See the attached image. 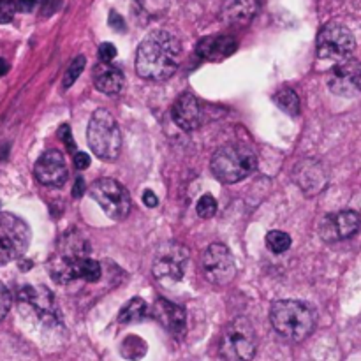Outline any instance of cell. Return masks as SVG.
<instances>
[{
	"instance_id": "cell-7",
	"label": "cell",
	"mask_w": 361,
	"mask_h": 361,
	"mask_svg": "<svg viewBox=\"0 0 361 361\" xmlns=\"http://www.w3.org/2000/svg\"><path fill=\"white\" fill-rule=\"evenodd\" d=\"M92 198L113 220H124L131 211V198L127 188L113 178H101L90 188Z\"/></svg>"
},
{
	"instance_id": "cell-15",
	"label": "cell",
	"mask_w": 361,
	"mask_h": 361,
	"mask_svg": "<svg viewBox=\"0 0 361 361\" xmlns=\"http://www.w3.org/2000/svg\"><path fill=\"white\" fill-rule=\"evenodd\" d=\"M173 122L184 131L191 132L200 127L201 124V106L200 101L192 94H182L175 101L173 109H171Z\"/></svg>"
},
{
	"instance_id": "cell-29",
	"label": "cell",
	"mask_w": 361,
	"mask_h": 361,
	"mask_svg": "<svg viewBox=\"0 0 361 361\" xmlns=\"http://www.w3.org/2000/svg\"><path fill=\"white\" fill-rule=\"evenodd\" d=\"M115 57H117V48H115V45H111V42H102L101 46H99V61L101 62H113Z\"/></svg>"
},
{
	"instance_id": "cell-26",
	"label": "cell",
	"mask_w": 361,
	"mask_h": 361,
	"mask_svg": "<svg viewBox=\"0 0 361 361\" xmlns=\"http://www.w3.org/2000/svg\"><path fill=\"white\" fill-rule=\"evenodd\" d=\"M196 211L198 215L203 218L214 217L215 211H217V201H215V198L211 196V194H204V196H201L196 204Z\"/></svg>"
},
{
	"instance_id": "cell-30",
	"label": "cell",
	"mask_w": 361,
	"mask_h": 361,
	"mask_svg": "<svg viewBox=\"0 0 361 361\" xmlns=\"http://www.w3.org/2000/svg\"><path fill=\"white\" fill-rule=\"evenodd\" d=\"M108 23H109V26L113 29V31H117V32H124V31H125V22H124V18H122V16L118 15L117 11H111V13H109Z\"/></svg>"
},
{
	"instance_id": "cell-21",
	"label": "cell",
	"mask_w": 361,
	"mask_h": 361,
	"mask_svg": "<svg viewBox=\"0 0 361 361\" xmlns=\"http://www.w3.org/2000/svg\"><path fill=\"white\" fill-rule=\"evenodd\" d=\"M147 314V303H145L141 298H132L124 309H122L120 316H118V321L122 324H129V323H136V321H141Z\"/></svg>"
},
{
	"instance_id": "cell-22",
	"label": "cell",
	"mask_w": 361,
	"mask_h": 361,
	"mask_svg": "<svg viewBox=\"0 0 361 361\" xmlns=\"http://www.w3.org/2000/svg\"><path fill=\"white\" fill-rule=\"evenodd\" d=\"M275 102L280 106L284 113L287 115H298L300 113V97H298L296 92L293 88H280L277 94H275Z\"/></svg>"
},
{
	"instance_id": "cell-13",
	"label": "cell",
	"mask_w": 361,
	"mask_h": 361,
	"mask_svg": "<svg viewBox=\"0 0 361 361\" xmlns=\"http://www.w3.org/2000/svg\"><path fill=\"white\" fill-rule=\"evenodd\" d=\"M361 226V217L354 210H344L335 215H328L321 224V236L326 241L346 240L358 233Z\"/></svg>"
},
{
	"instance_id": "cell-16",
	"label": "cell",
	"mask_w": 361,
	"mask_h": 361,
	"mask_svg": "<svg viewBox=\"0 0 361 361\" xmlns=\"http://www.w3.org/2000/svg\"><path fill=\"white\" fill-rule=\"evenodd\" d=\"M154 316L171 335L180 337L185 333V310L180 305L161 298L154 305Z\"/></svg>"
},
{
	"instance_id": "cell-28",
	"label": "cell",
	"mask_w": 361,
	"mask_h": 361,
	"mask_svg": "<svg viewBox=\"0 0 361 361\" xmlns=\"http://www.w3.org/2000/svg\"><path fill=\"white\" fill-rule=\"evenodd\" d=\"M9 309H11V293L4 284L0 282V319H4Z\"/></svg>"
},
{
	"instance_id": "cell-5",
	"label": "cell",
	"mask_w": 361,
	"mask_h": 361,
	"mask_svg": "<svg viewBox=\"0 0 361 361\" xmlns=\"http://www.w3.org/2000/svg\"><path fill=\"white\" fill-rule=\"evenodd\" d=\"M257 337L247 317H236L226 326L220 339V356L226 361H252Z\"/></svg>"
},
{
	"instance_id": "cell-1",
	"label": "cell",
	"mask_w": 361,
	"mask_h": 361,
	"mask_svg": "<svg viewBox=\"0 0 361 361\" xmlns=\"http://www.w3.org/2000/svg\"><path fill=\"white\" fill-rule=\"evenodd\" d=\"M180 42L166 31H152L136 53V72L150 81H166L180 62Z\"/></svg>"
},
{
	"instance_id": "cell-32",
	"label": "cell",
	"mask_w": 361,
	"mask_h": 361,
	"mask_svg": "<svg viewBox=\"0 0 361 361\" xmlns=\"http://www.w3.org/2000/svg\"><path fill=\"white\" fill-rule=\"evenodd\" d=\"M61 136H62V141H64L65 147H67V150L76 152V143H74V140H72L71 127H69V125H62Z\"/></svg>"
},
{
	"instance_id": "cell-33",
	"label": "cell",
	"mask_w": 361,
	"mask_h": 361,
	"mask_svg": "<svg viewBox=\"0 0 361 361\" xmlns=\"http://www.w3.org/2000/svg\"><path fill=\"white\" fill-rule=\"evenodd\" d=\"M35 4H38V0H18L16 2V9L22 13H31L35 8Z\"/></svg>"
},
{
	"instance_id": "cell-8",
	"label": "cell",
	"mask_w": 361,
	"mask_h": 361,
	"mask_svg": "<svg viewBox=\"0 0 361 361\" xmlns=\"http://www.w3.org/2000/svg\"><path fill=\"white\" fill-rule=\"evenodd\" d=\"M353 34L339 23H328L317 35V55L330 61H346L354 51Z\"/></svg>"
},
{
	"instance_id": "cell-37",
	"label": "cell",
	"mask_w": 361,
	"mask_h": 361,
	"mask_svg": "<svg viewBox=\"0 0 361 361\" xmlns=\"http://www.w3.org/2000/svg\"><path fill=\"white\" fill-rule=\"evenodd\" d=\"M38 2H39V0H38Z\"/></svg>"
},
{
	"instance_id": "cell-14",
	"label": "cell",
	"mask_w": 361,
	"mask_h": 361,
	"mask_svg": "<svg viewBox=\"0 0 361 361\" xmlns=\"http://www.w3.org/2000/svg\"><path fill=\"white\" fill-rule=\"evenodd\" d=\"M18 300L22 305L31 307L38 316L42 319L55 321L57 319V310H55V298L51 291L45 286H26L19 289Z\"/></svg>"
},
{
	"instance_id": "cell-24",
	"label": "cell",
	"mask_w": 361,
	"mask_h": 361,
	"mask_svg": "<svg viewBox=\"0 0 361 361\" xmlns=\"http://www.w3.org/2000/svg\"><path fill=\"white\" fill-rule=\"evenodd\" d=\"M266 245L273 254H284L291 247V236L284 231H270L266 234Z\"/></svg>"
},
{
	"instance_id": "cell-11",
	"label": "cell",
	"mask_w": 361,
	"mask_h": 361,
	"mask_svg": "<svg viewBox=\"0 0 361 361\" xmlns=\"http://www.w3.org/2000/svg\"><path fill=\"white\" fill-rule=\"evenodd\" d=\"M328 88L340 97L361 94V64L354 58L340 61L328 74Z\"/></svg>"
},
{
	"instance_id": "cell-25",
	"label": "cell",
	"mask_w": 361,
	"mask_h": 361,
	"mask_svg": "<svg viewBox=\"0 0 361 361\" xmlns=\"http://www.w3.org/2000/svg\"><path fill=\"white\" fill-rule=\"evenodd\" d=\"M85 64H87V58L81 57V55L72 61V64L69 65L67 72H65V76H64V87L65 88H69V87H72V85H74V81L79 78V74L83 72V69H85Z\"/></svg>"
},
{
	"instance_id": "cell-17",
	"label": "cell",
	"mask_w": 361,
	"mask_h": 361,
	"mask_svg": "<svg viewBox=\"0 0 361 361\" xmlns=\"http://www.w3.org/2000/svg\"><path fill=\"white\" fill-rule=\"evenodd\" d=\"M236 41L231 35H211L201 39L198 45V55L204 61H222L236 51Z\"/></svg>"
},
{
	"instance_id": "cell-20",
	"label": "cell",
	"mask_w": 361,
	"mask_h": 361,
	"mask_svg": "<svg viewBox=\"0 0 361 361\" xmlns=\"http://www.w3.org/2000/svg\"><path fill=\"white\" fill-rule=\"evenodd\" d=\"M296 182L301 185L307 194H316L319 188H323L324 185V173L323 168H321L317 162L307 161L305 164H301L296 171Z\"/></svg>"
},
{
	"instance_id": "cell-27",
	"label": "cell",
	"mask_w": 361,
	"mask_h": 361,
	"mask_svg": "<svg viewBox=\"0 0 361 361\" xmlns=\"http://www.w3.org/2000/svg\"><path fill=\"white\" fill-rule=\"evenodd\" d=\"M16 2L15 0H0V23L13 22L16 15Z\"/></svg>"
},
{
	"instance_id": "cell-2",
	"label": "cell",
	"mask_w": 361,
	"mask_h": 361,
	"mask_svg": "<svg viewBox=\"0 0 361 361\" xmlns=\"http://www.w3.org/2000/svg\"><path fill=\"white\" fill-rule=\"evenodd\" d=\"M270 321L273 330L289 342H301L316 328V310L296 300H280L271 305Z\"/></svg>"
},
{
	"instance_id": "cell-12",
	"label": "cell",
	"mask_w": 361,
	"mask_h": 361,
	"mask_svg": "<svg viewBox=\"0 0 361 361\" xmlns=\"http://www.w3.org/2000/svg\"><path fill=\"white\" fill-rule=\"evenodd\" d=\"M35 178L46 187H62L67 180V166L61 152L48 150L35 162Z\"/></svg>"
},
{
	"instance_id": "cell-23",
	"label": "cell",
	"mask_w": 361,
	"mask_h": 361,
	"mask_svg": "<svg viewBox=\"0 0 361 361\" xmlns=\"http://www.w3.org/2000/svg\"><path fill=\"white\" fill-rule=\"evenodd\" d=\"M102 270L101 264L94 259H88V257H83L76 264V279H83L87 282H97L101 279Z\"/></svg>"
},
{
	"instance_id": "cell-4",
	"label": "cell",
	"mask_w": 361,
	"mask_h": 361,
	"mask_svg": "<svg viewBox=\"0 0 361 361\" xmlns=\"http://www.w3.org/2000/svg\"><path fill=\"white\" fill-rule=\"evenodd\" d=\"M88 145L102 161H115L122 150V132L117 120L106 109H97L92 115L87 129Z\"/></svg>"
},
{
	"instance_id": "cell-10",
	"label": "cell",
	"mask_w": 361,
	"mask_h": 361,
	"mask_svg": "<svg viewBox=\"0 0 361 361\" xmlns=\"http://www.w3.org/2000/svg\"><path fill=\"white\" fill-rule=\"evenodd\" d=\"M188 250L178 241H168L157 248L152 263V271L159 280H180L185 273Z\"/></svg>"
},
{
	"instance_id": "cell-19",
	"label": "cell",
	"mask_w": 361,
	"mask_h": 361,
	"mask_svg": "<svg viewBox=\"0 0 361 361\" xmlns=\"http://www.w3.org/2000/svg\"><path fill=\"white\" fill-rule=\"evenodd\" d=\"M259 0H226L222 6V19L231 25H245L256 16Z\"/></svg>"
},
{
	"instance_id": "cell-6",
	"label": "cell",
	"mask_w": 361,
	"mask_h": 361,
	"mask_svg": "<svg viewBox=\"0 0 361 361\" xmlns=\"http://www.w3.org/2000/svg\"><path fill=\"white\" fill-rule=\"evenodd\" d=\"M31 227L23 218L0 211V266L18 259L31 245Z\"/></svg>"
},
{
	"instance_id": "cell-3",
	"label": "cell",
	"mask_w": 361,
	"mask_h": 361,
	"mask_svg": "<svg viewBox=\"0 0 361 361\" xmlns=\"http://www.w3.org/2000/svg\"><path fill=\"white\" fill-rule=\"evenodd\" d=\"M254 150L243 143H230L218 148L211 157V173L222 184H236L256 170Z\"/></svg>"
},
{
	"instance_id": "cell-34",
	"label": "cell",
	"mask_w": 361,
	"mask_h": 361,
	"mask_svg": "<svg viewBox=\"0 0 361 361\" xmlns=\"http://www.w3.org/2000/svg\"><path fill=\"white\" fill-rule=\"evenodd\" d=\"M143 203L147 204L148 208H155L159 204V200L152 191H145L143 192Z\"/></svg>"
},
{
	"instance_id": "cell-9",
	"label": "cell",
	"mask_w": 361,
	"mask_h": 361,
	"mask_svg": "<svg viewBox=\"0 0 361 361\" xmlns=\"http://www.w3.org/2000/svg\"><path fill=\"white\" fill-rule=\"evenodd\" d=\"M201 266H203L204 277L217 286L233 282L236 275V263H234L233 254L222 243H214L204 250L201 256Z\"/></svg>"
},
{
	"instance_id": "cell-35",
	"label": "cell",
	"mask_w": 361,
	"mask_h": 361,
	"mask_svg": "<svg viewBox=\"0 0 361 361\" xmlns=\"http://www.w3.org/2000/svg\"><path fill=\"white\" fill-rule=\"evenodd\" d=\"M83 191H85V180L83 178H76V184L72 187V196L79 198L83 194Z\"/></svg>"
},
{
	"instance_id": "cell-31",
	"label": "cell",
	"mask_w": 361,
	"mask_h": 361,
	"mask_svg": "<svg viewBox=\"0 0 361 361\" xmlns=\"http://www.w3.org/2000/svg\"><path fill=\"white\" fill-rule=\"evenodd\" d=\"M90 155L87 152H78L76 150L74 154V166L78 170H87L88 166H90Z\"/></svg>"
},
{
	"instance_id": "cell-36",
	"label": "cell",
	"mask_w": 361,
	"mask_h": 361,
	"mask_svg": "<svg viewBox=\"0 0 361 361\" xmlns=\"http://www.w3.org/2000/svg\"><path fill=\"white\" fill-rule=\"evenodd\" d=\"M8 71H9V64L4 61V58H0V78H2Z\"/></svg>"
},
{
	"instance_id": "cell-18",
	"label": "cell",
	"mask_w": 361,
	"mask_h": 361,
	"mask_svg": "<svg viewBox=\"0 0 361 361\" xmlns=\"http://www.w3.org/2000/svg\"><path fill=\"white\" fill-rule=\"evenodd\" d=\"M95 88L102 94L115 95L124 88V72L118 65H113L111 62H101L94 71Z\"/></svg>"
}]
</instances>
